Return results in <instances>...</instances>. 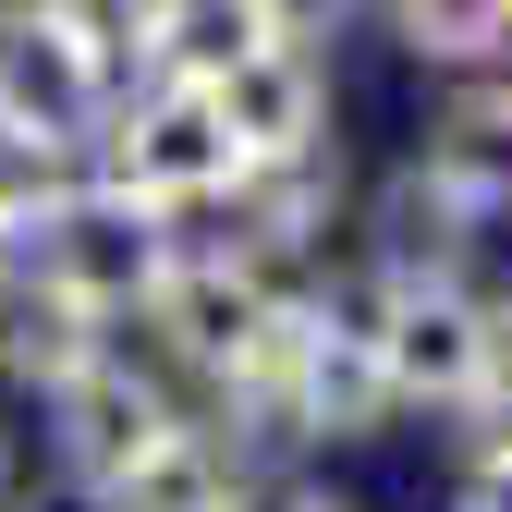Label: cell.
<instances>
[{"mask_svg": "<svg viewBox=\"0 0 512 512\" xmlns=\"http://www.w3.org/2000/svg\"><path fill=\"white\" fill-rule=\"evenodd\" d=\"M13 512H49V500H13Z\"/></svg>", "mask_w": 512, "mask_h": 512, "instance_id": "cell-19", "label": "cell"}, {"mask_svg": "<svg viewBox=\"0 0 512 512\" xmlns=\"http://www.w3.org/2000/svg\"><path fill=\"white\" fill-rule=\"evenodd\" d=\"M354 13H378V0H244V25H256V37H281V49H330Z\"/></svg>", "mask_w": 512, "mask_h": 512, "instance_id": "cell-13", "label": "cell"}, {"mask_svg": "<svg viewBox=\"0 0 512 512\" xmlns=\"http://www.w3.org/2000/svg\"><path fill=\"white\" fill-rule=\"evenodd\" d=\"M232 512H366L354 488H330V476H305V464H281V476H256Z\"/></svg>", "mask_w": 512, "mask_h": 512, "instance_id": "cell-14", "label": "cell"}, {"mask_svg": "<svg viewBox=\"0 0 512 512\" xmlns=\"http://www.w3.org/2000/svg\"><path fill=\"white\" fill-rule=\"evenodd\" d=\"M244 488H256V464L232 452V439H220L208 415H183V427H171L159 452H147L135 476H122V488L98 500V512H232Z\"/></svg>", "mask_w": 512, "mask_h": 512, "instance_id": "cell-10", "label": "cell"}, {"mask_svg": "<svg viewBox=\"0 0 512 512\" xmlns=\"http://www.w3.org/2000/svg\"><path fill=\"white\" fill-rule=\"evenodd\" d=\"M476 256H488V220L452 196V183H427L415 159L378 171L366 196H354V256H342V269H354L366 293H439V281H476Z\"/></svg>", "mask_w": 512, "mask_h": 512, "instance_id": "cell-6", "label": "cell"}, {"mask_svg": "<svg viewBox=\"0 0 512 512\" xmlns=\"http://www.w3.org/2000/svg\"><path fill=\"white\" fill-rule=\"evenodd\" d=\"M366 342H378V378H391L403 415H439L452 427L488 378L512 366L500 342V293L488 281H439V293H366Z\"/></svg>", "mask_w": 512, "mask_h": 512, "instance_id": "cell-4", "label": "cell"}, {"mask_svg": "<svg viewBox=\"0 0 512 512\" xmlns=\"http://www.w3.org/2000/svg\"><path fill=\"white\" fill-rule=\"evenodd\" d=\"M171 256H183V220L135 208L122 183H74V196H61V208L25 232V269H37L49 293H74L98 330H135L147 293L171 281Z\"/></svg>", "mask_w": 512, "mask_h": 512, "instance_id": "cell-3", "label": "cell"}, {"mask_svg": "<svg viewBox=\"0 0 512 512\" xmlns=\"http://www.w3.org/2000/svg\"><path fill=\"white\" fill-rule=\"evenodd\" d=\"M452 476H512V366L452 415Z\"/></svg>", "mask_w": 512, "mask_h": 512, "instance_id": "cell-12", "label": "cell"}, {"mask_svg": "<svg viewBox=\"0 0 512 512\" xmlns=\"http://www.w3.org/2000/svg\"><path fill=\"white\" fill-rule=\"evenodd\" d=\"M13 256H25V232H13V220H0V269H13Z\"/></svg>", "mask_w": 512, "mask_h": 512, "instance_id": "cell-17", "label": "cell"}, {"mask_svg": "<svg viewBox=\"0 0 512 512\" xmlns=\"http://www.w3.org/2000/svg\"><path fill=\"white\" fill-rule=\"evenodd\" d=\"M378 25L415 74H512V0H378Z\"/></svg>", "mask_w": 512, "mask_h": 512, "instance_id": "cell-11", "label": "cell"}, {"mask_svg": "<svg viewBox=\"0 0 512 512\" xmlns=\"http://www.w3.org/2000/svg\"><path fill=\"white\" fill-rule=\"evenodd\" d=\"M293 293L269 281V269H244V256L232 244H208V232H183V256H171V281L147 293V317H135V330H122V342H135L159 378H171V391L183 403H208L220 391V378L256 354V330H269V317H281Z\"/></svg>", "mask_w": 512, "mask_h": 512, "instance_id": "cell-2", "label": "cell"}, {"mask_svg": "<svg viewBox=\"0 0 512 512\" xmlns=\"http://www.w3.org/2000/svg\"><path fill=\"white\" fill-rule=\"evenodd\" d=\"M98 354H110V330H98L74 293H49L25 256H13V269H0V391L49 403V391H74Z\"/></svg>", "mask_w": 512, "mask_h": 512, "instance_id": "cell-9", "label": "cell"}, {"mask_svg": "<svg viewBox=\"0 0 512 512\" xmlns=\"http://www.w3.org/2000/svg\"><path fill=\"white\" fill-rule=\"evenodd\" d=\"M208 98H220V135L244 147V171H281V159L342 147V74H330V49H281V37H256Z\"/></svg>", "mask_w": 512, "mask_h": 512, "instance_id": "cell-7", "label": "cell"}, {"mask_svg": "<svg viewBox=\"0 0 512 512\" xmlns=\"http://www.w3.org/2000/svg\"><path fill=\"white\" fill-rule=\"evenodd\" d=\"M183 415H196V403H183L171 378H159L135 342L110 330V354L74 378V391H49V403H37V427H49V476H61V488H74V500L98 512V500H110L122 476H135V464L159 452V439H171Z\"/></svg>", "mask_w": 512, "mask_h": 512, "instance_id": "cell-5", "label": "cell"}, {"mask_svg": "<svg viewBox=\"0 0 512 512\" xmlns=\"http://www.w3.org/2000/svg\"><path fill=\"white\" fill-rule=\"evenodd\" d=\"M98 183H122V196L159 208V220H220L232 183H244V147L220 135V98L208 86L147 74V86H122L110 122H98Z\"/></svg>", "mask_w": 512, "mask_h": 512, "instance_id": "cell-1", "label": "cell"}, {"mask_svg": "<svg viewBox=\"0 0 512 512\" xmlns=\"http://www.w3.org/2000/svg\"><path fill=\"white\" fill-rule=\"evenodd\" d=\"M500 342H512V293H500Z\"/></svg>", "mask_w": 512, "mask_h": 512, "instance_id": "cell-18", "label": "cell"}, {"mask_svg": "<svg viewBox=\"0 0 512 512\" xmlns=\"http://www.w3.org/2000/svg\"><path fill=\"white\" fill-rule=\"evenodd\" d=\"M415 171L452 183L476 220H512V74H464V86H439V110L415 122Z\"/></svg>", "mask_w": 512, "mask_h": 512, "instance_id": "cell-8", "label": "cell"}, {"mask_svg": "<svg viewBox=\"0 0 512 512\" xmlns=\"http://www.w3.org/2000/svg\"><path fill=\"white\" fill-rule=\"evenodd\" d=\"M13 476H25V439H13V415H0V512H13Z\"/></svg>", "mask_w": 512, "mask_h": 512, "instance_id": "cell-16", "label": "cell"}, {"mask_svg": "<svg viewBox=\"0 0 512 512\" xmlns=\"http://www.w3.org/2000/svg\"><path fill=\"white\" fill-rule=\"evenodd\" d=\"M452 512H512V476H452Z\"/></svg>", "mask_w": 512, "mask_h": 512, "instance_id": "cell-15", "label": "cell"}]
</instances>
